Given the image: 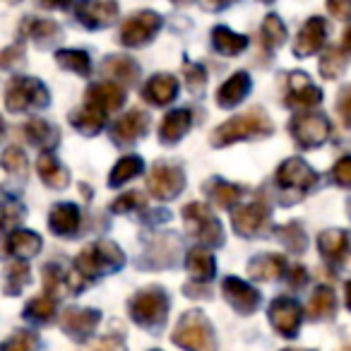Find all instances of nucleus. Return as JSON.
Listing matches in <instances>:
<instances>
[{
	"instance_id": "nucleus-55",
	"label": "nucleus",
	"mask_w": 351,
	"mask_h": 351,
	"mask_svg": "<svg viewBox=\"0 0 351 351\" xmlns=\"http://www.w3.org/2000/svg\"><path fill=\"white\" fill-rule=\"evenodd\" d=\"M341 51H344V56H351V27L344 32V41H341Z\"/></svg>"
},
{
	"instance_id": "nucleus-11",
	"label": "nucleus",
	"mask_w": 351,
	"mask_h": 351,
	"mask_svg": "<svg viewBox=\"0 0 351 351\" xmlns=\"http://www.w3.org/2000/svg\"><path fill=\"white\" fill-rule=\"evenodd\" d=\"M221 293H224L226 303H229L234 311H239L241 315L255 313L260 301H263L258 289L250 287L248 282H243V279H239V277H226L224 284H221Z\"/></svg>"
},
{
	"instance_id": "nucleus-23",
	"label": "nucleus",
	"mask_w": 351,
	"mask_h": 351,
	"mask_svg": "<svg viewBox=\"0 0 351 351\" xmlns=\"http://www.w3.org/2000/svg\"><path fill=\"white\" fill-rule=\"evenodd\" d=\"M176 94H178V82H176L173 75H154L145 84V89H142V97L149 104H156V106H164V104L173 101Z\"/></svg>"
},
{
	"instance_id": "nucleus-26",
	"label": "nucleus",
	"mask_w": 351,
	"mask_h": 351,
	"mask_svg": "<svg viewBox=\"0 0 351 351\" xmlns=\"http://www.w3.org/2000/svg\"><path fill=\"white\" fill-rule=\"evenodd\" d=\"M5 245L17 260H29L41 250V236L34 234V231L17 229V231H12V234L8 236Z\"/></svg>"
},
{
	"instance_id": "nucleus-29",
	"label": "nucleus",
	"mask_w": 351,
	"mask_h": 351,
	"mask_svg": "<svg viewBox=\"0 0 351 351\" xmlns=\"http://www.w3.org/2000/svg\"><path fill=\"white\" fill-rule=\"evenodd\" d=\"M193 125V116L188 108H178V111H171L169 116L164 118L159 128V137L164 142H178L183 135L188 132V128Z\"/></svg>"
},
{
	"instance_id": "nucleus-38",
	"label": "nucleus",
	"mask_w": 351,
	"mask_h": 351,
	"mask_svg": "<svg viewBox=\"0 0 351 351\" xmlns=\"http://www.w3.org/2000/svg\"><path fill=\"white\" fill-rule=\"evenodd\" d=\"M22 29H25V34L29 39L39 41V44H49V41H53L60 34V27L51 20H27Z\"/></svg>"
},
{
	"instance_id": "nucleus-21",
	"label": "nucleus",
	"mask_w": 351,
	"mask_h": 351,
	"mask_svg": "<svg viewBox=\"0 0 351 351\" xmlns=\"http://www.w3.org/2000/svg\"><path fill=\"white\" fill-rule=\"evenodd\" d=\"M82 224V215H80V207L77 205H56L51 210V217H49V226L53 234L58 236H75Z\"/></svg>"
},
{
	"instance_id": "nucleus-34",
	"label": "nucleus",
	"mask_w": 351,
	"mask_h": 351,
	"mask_svg": "<svg viewBox=\"0 0 351 351\" xmlns=\"http://www.w3.org/2000/svg\"><path fill=\"white\" fill-rule=\"evenodd\" d=\"M25 135H27V140H29L32 145L41 147L44 152H49L51 147L58 142V132H56V128L51 125V123L41 121V118H34V121L27 123Z\"/></svg>"
},
{
	"instance_id": "nucleus-32",
	"label": "nucleus",
	"mask_w": 351,
	"mask_h": 351,
	"mask_svg": "<svg viewBox=\"0 0 351 351\" xmlns=\"http://www.w3.org/2000/svg\"><path fill=\"white\" fill-rule=\"evenodd\" d=\"M25 317L29 322H36V325H49L56 317V298L49 296V293L34 296L25 306Z\"/></svg>"
},
{
	"instance_id": "nucleus-15",
	"label": "nucleus",
	"mask_w": 351,
	"mask_h": 351,
	"mask_svg": "<svg viewBox=\"0 0 351 351\" xmlns=\"http://www.w3.org/2000/svg\"><path fill=\"white\" fill-rule=\"evenodd\" d=\"M317 248H320V255L332 267L339 269L346 263V258L351 255V236L339 229L322 231L320 239H317Z\"/></svg>"
},
{
	"instance_id": "nucleus-30",
	"label": "nucleus",
	"mask_w": 351,
	"mask_h": 351,
	"mask_svg": "<svg viewBox=\"0 0 351 351\" xmlns=\"http://www.w3.org/2000/svg\"><path fill=\"white\" fill-rule=\"evenodd\" d=\"M337 311V298H335V291H332L330 287H317L315 291H313L311 301H308V317L311 320H327V317H332Z\"/></svg>"
},
{
	"instance_id": "nucleus-3",
	"label": "nucleus",
	"mask_w": 351,
	"mask_h": 351,
	"mask_svg": "<svg viewBox=\"0 0 351 351\" xmlns=\"http://www.w3.org/2000/svg\"><path fill=\"white\" fill-rule=\"evenodd\" d=\"M125 263V255L111 241H99V243H89L82 248V253L75 258V269L82 274L84 279H97L101 274H108L113 269H121Z\"/></svg>"
},
{
	"instance_id": "nucleus-25",
	"label": "nucleus",
	"mask_w": 351,
	"mask_h": 351,
	"mask_svg": "<svg viewBox=\"0 0 351 351\" xmlns=\"http://www.w3.org/2000/svg\"><path fill=\"white\" fill-rule=\"evenodd\" d=\"M36 169H39L41 181H44L49 188L60 191V188H65L70 183V173L58 164V159H56L51 152H41L39 161H36Z\"/></svg>"
},
{
	"instance_id": "nucleus-56",
	"label": "nucleus",
	"mask_w": 351,
	"mask_h": 351,
	"mask_svg": "<svg viewBox=\"0 0 351 351\" xmlns=\"http://www.w3.org/2000/svg\"><path fill=\"white\" fill-rule=\"evenodd\" d=\"M202 3H205V8H224L231 0H202Z\"/></svg>"
},
{
	"instance_id": "nucleus-58",
	"label": "nucleus",
	"mask_w": 351,
	"mask_h": 351,
	"mask_svg": "<svg viewBox=\"0 0 351 351\" xmlns=\"http://www.w3.org/2000/svg\"><path fill=\"white\" fill-rule=\"evenodd\" d=\"M341 351H351V341H346V344L341 346Z\"/></svg>"
},
{
	"instance_id": "nucleus-51",
	"label": "nucleus",
	"mask_w": 351,
	"mask_h": 351,
	"mask_svg": "<svg viewBox=\"0 0 351 351\" xmlns=\"http://www.w3.org/2000/svg\"><path fill=\"white\" fill-rule=\"evenodd\" d=\"M327 10L337 20H349L351 17V0H327Z\"/></svg>"
},
{
	"instance_id": "nucleus-27",
	"label": "nucleus",
	"mask_w": 351,
	"mask_h": 351,
	"mask_svg": "<svg viewBox=\"0 0 351 351\" xmlns=\"http://www.w3.org/2000/svg\"><path fill=\"white\" fill-rule=\"evenodd\" d=\"M186 267L191 272V277L195 282H210L217 272V263H215V255L210 253L207 248H193L188 253V260H186Z\"/></svg>"
},
{
	"instance_id": "nucleus-42",
	"label": "nucleus",
	"mask_w": 351,
	"mask_h": 351,
	"mask_svg": "<svg viewBox=\"0 0 351 351\" xmlns=\"http://www.w3.org/2000/svg\"><path fill=\"white\" fill-rule=\"evenodd\" d=\"M263 41L267 49H279L287 41V27L277 15H267L263 22Z\"/></svg>"
},
{
	"instance_id": "nucleus-41",
	"label": "nucleus",
	"mask_w": 351,
	"mask_h": 351,
	"mask_svg": "<svg viewBox=\"0 0 351 351\" xmlns=\"http://www.w3.org/2000/svg\"><path fill=\"white\" fill-rule=\"evenodd\" d=\"M241 195H243V191L239 186H234V183H226V181L212 183L210 197L217 207H234V202H239Z\"/></svg>"
},
{
	"instance_id": "nucleus-57",
	"label": "nucleus",
	"mask_w": 351,
	"mask_h": 351,
	"mask_svg": "<svg viewBox=\"0 0 351 351\" xmlns=\"http://www.w3.org/2000/svg\"><path fill=\"white\" fill-rule=\"evenodd\" d=\"M344 301H346V308L351 311V282H346V287H344Z\"/></svg>"
},
{
	"instance_id": "nucleus-22",
	"label": "nucleus",
	"mask_w": 351,
	"mask_h": 351,
	"mask_svg": "<svg viewBox=\"0 0 351 351\" xmlns=\"http://www.w3.org/2000/svg\"><path fill=\"white\" fill-rule=\"evenodd\" d=\"M284 272H287V260H284V255L265 253V255L253 258L248 265V274L253 279H258V282H274V279H279Z\"/></svg>"
},
{
	"instance_id": "nucleus-1",
	"label": "nucleus",
	"mask_w": 351,
	"mask_h": 351,
	"mask_svg": "<svg viewBox=\"0 0 351 351\" xmlns=\"http://www.w3.org/2000/svg\"><path fill=\"white\" fill-rule=\"evenodd\" d=\"M272 132V121L267 118V113L263 108H250L245 113L229 118L226 123H221L212 135V145L224 147L239 140H250V137H265Z\"/></svg>"
},
{
	"instance_id": "nucleus-33",
	"label": "nucleus",
	"mask_w": 351,
	"mask_h": 351,
	"mask_svg": "<svg viewBox=\"0 0 351 351\" xmlns=\"http://www.w3.org/2000/svg\"><path fill=\"white\" fill-rule=\"evenodd\" d=\"M104 73L111 75L113 80H118V82H123V84H132L137 80V75H140V68H137L135 60L128 58V56H111V58L104 63Z\"/></svg>"
},
{
	"instance_id": "nucleus-16",
	"label": "nucleus",
	"mask_w": 351,
	"mask_h": 351,
	"mask_svg": "<svg viewBox=\"0 0 351 351\" xmlns=\"http://www.w3.org/2000/svg\"><path fill=\"white\" fill-rule=\"evenodd\" d=\"M322 101V94L315 84L308 80L306 73H293L289 77V94H287V106L291 108H311Z\"/></svg>"
},
{
	"instance_id": "nucleus-49",
	"label": "nucleus",
	"mask_w": 351,
	"mask_h": 351,
	"mask_svg": "<svg viewBox=\"0 0 351 351\" xmlns=\"http://www.w3.org/2000/svg\"><path fill=\"white\" fill-rule=\"evenodd\" d=\"M337 111H339L344 125L351 128V84L339 92V99H337Z\"/></svg>"
},
{
	"instance_id": "nucleus-40",
	"label": "nucleus",
	"mask_w": 351,
	"mask_h": 351,
	"mask_svg": "<svg viewBox=\"0 0 351 351\" xmlns=\"http://www.w3.org/2000/svg\"><path fill=\"white\" fill-rule=\"evenodd\" d=\"M41 339L29 330H20L12 332L3 344H0V351H39Z\"/></svg>"
},
{
	"instance_id": "nucleus-17",
	"label": "nucleus",
	"mask_w": 351,
	"mask_h": 351,
	"mask_svg": "<svg viewBox=\"0 0 351 351\" xmlns=\"http://www.w3.org/2000/svg\"><path fill=\"white\" fill-rule=\"evenodd\" d=\"M267 217H269V210L263 202H250V205L236 207V210L231 212V224H234L236 234L255 236L265 226Z\"/></svg>"
},
{
	"instance_id": "nucleus-36",
	"label": "nucleus",
	"mask_w": 351,
	"mask_h": 351,
	"mask_svg": "<svg viewBox=\"0 0 351 351\" xmlns=\"http://www.w3.org/2000/svg\"><path fill=\"white\" fill-rule=\"evenodd\" d=\"M44 287H46V293L53 298L58 296H65V293H70L68 289V272H63L60 269V265H46L44 267Z\"/></svg>"
},
{
	"instance_id": "nucleus-31",
	"label": "nucleus",
	"mask_w": 351,
	"mask_h": 351,
	"mask_svg": "<svg viewBox=\"0 0 351 351\" xmlns=\"http://www.w3.org/2000/svg\"><path fill=\"white\" fill-rule=\"evenodd\" d=\"M212 44H215V49L219 51L221 56H239L241 51L248 49V39L236 34V32H231L229 27H217V29L212 32Z\"/></svg>"
},
{
	"instance_id": "nucleus-13",
	"label": "nucleus",
	"mask_w": 351,
	"mask_h": 351,
	"mask_svg": "<svg viewBox=\"0 0 351 351\" xmlns=\"http://www.w3.org/2000/svg\"><path fill=\"white\" fill-rule=\"evenodd\" d=\"M75 15L89 29H104L116 22L118 3L116 0H80Z\"/></svg>"
},
{
	"instance_id": "nucleus-47",
	"label": "nucleus",
	"mask_w": 351,
	"mask_h": 351,
	"mask_svg": "<svg viewBox=\"0 0 351 351\" xmlns=\"http://www.w3.org/2000/svg\"><path fill=\"white\" fill-rule=\"evenodd\" d=\"M332 181L341 188H351V156H341V159L332 166Z\"/></svg>"
},
{
	"instance_id": "nucleus-12",
	"label": "nucleus",
	"mask_w": 351,
	"mask_h": 351,
	"mask_svg": "<svg viewBox=\"0 0 351 351\" xmlns=\"http://www.w3.org/2000/svg\"><path fill=\"white\" fill-rule=\"evenodd\" d=\"M159 27H161V17L156 15V12H149V10L137 12L130 20L123 22L121 41L125 46H142L159 32Z\"/></svg>"
},
{
	"instance_id": "nucleus-20",
	"label": "nucleus",
	"mask_w": 351,
	"mask_h": 351,
	"mask_svg": "<svg viewBox=\"0 0 351 351\" xmlns=\"http://www.w3.org/2000/svg\"><path fill=\"white\" fill-rule=\"evenodd\" d=\"M123 101H125V94H123V89L113 82L92 84V87L87 89V104L99 106L106 116L113 111H118V108L123 106Z\"/></svg>"
},
{
	"instance_id": "nucleus-62",
	"label": "nucleus",
	"mask_w": 351,
	"mask_h": 351,
	"mask_svg": "<svg viewBox=\"0 0 351 351\" xmlns=\"http://www.w3.org/2000/svg\"><path fill=\"white\" fill-rule=\"evenodd\" d=\"M152 351H159V349H152Z\"/></svg>"
},
{
	"instance_id": "nucleus-44",
	"label": "nucleus",
	"mask_w": 351,
	"mask_h": 351,
	"mask_svg": "<svg viewBox=\"0 0 351 351\" xmlns=\"http://www.w3.org/2000/svg\"><path fill=\"white\" fill-rule=\"evenodd\" d=\"M183 73H186L188 89H191L193 94H200L202 89H205L207 75H205V70H202L200 65H197V63H191V60H186V65H183Z\"/></svg>"
},
{
	"instance_id": "nucleus-39",
	"label": "nucleus",
	"mask_w": 351,
	"mask_h": 351,
	"mask_svg": "<svg viewBox=\"0 0 351 351\" xmlns=\"http://www.w3.org/2000/svg\"><path fill=\"white\" fill-rule=\"evenodd\" d=\"M56 60H58L60 68L73 70V73H77V75L92 73V60H89V56L84 53V51H58Z\"/></svg>"
},
{
	"instance_id": "nucleus-18",
	"label": "nucleus",
	"mask_w": 351,
	"mask_h": 351,
	"mask_svg": "<svg viewBox=\"0 0 351 351\" xmlns=\"http://www.w3.org/2000/svg\"><path fill=\"white\" fill-rule=\"evenodd\" d=\"M327 36V25L322 17H311V20L303 25V29L298 32L296 44H293V51H296L298 58H306V56H313L322 49Z\"/></svg>"
},
{
	"instance_id": "nucleus-35",
	"label": "nucleus",
	"mask_w": 351,
	"mask_h": 351,
	"mask_svg": "<svg viewBox=\"0 0 351 351\" xmlns=\"http://www.w3.org/2000/svg\"><path fill=\"white\" fill-rule=\"evenodd\" d=\"M32 282V272H29V265L17 260V263L8 265L5 269V279H3V289H5L8 296H17L27 284Z\"/></svg>"
},
{
	"instance_id": "nucleus-28",
	"label": "nucleus",
	"mask_w": 351,
	"mask_h": 351,
	"mask_svg": "<svg viewBox=\"0 0 351 351\" xmlns=\"http://www.w3.org/2000/svg\"><path fill=\"white\" fill-rule=\"evenodd\" d=\"M106 118H108L106 113L99 106H94V104H84L82 108L70 113V123H73L80 132H84V135H94V132L101 130Z\"/></svg>"
},
{
	"instance_id": "nucleus-53",
	"label": "nucleus",
	"mask_w": 351,
	"mask_h": 351,
	"mask_svg": "<svg viewBox=\"0 0 351 351\" xmlns=\"http://www.w3.org/2000/svg\"><path fill=\"white\" fill-rule=\"evenodd\" d=\"M22 51H25V46H22V44H15L12 49L3 51V53H0V65H3V68H8V65H12L15 60H20Z\"/></svg>"
},
{
	"instance_id": "nucleus-46",
	"label": "nucleus",
	"mask_w": 351,
	"mask_h": 351,
	"mask_svg": "<svg viewBox=\"0 0 351 351\" xmlns=\"http://www.w3.org/2000/svg\"><path fill=\"white\" fill-rule=\"evenodd\" d=\"M279 236H282L284 243L291 245V250H296V253H301V250L306 248V234H303V229H298V224L282 226Z\"/></svg>"
},
{
	"instance_id": "nucleus-7",
	"label": "nucleus",
	"mask_w": 351,
	"mask_h": 351,
	"mask_svg": "<svg viewBox=\"0 0 351 351\" xmlns=\"http://www.w3.org/2000/svg\"><path fill=\"white\" fill-rule=\"evenodd\" d=\"M269 325L274 327L279 337H287V339H293L301 330L303 322V308L298 306L293 298L289 296H279L269 303Z\"/></svg>"
},
{
	"instance_id": "nucleus-59",
	"label": "nucleus",
	"mask_w": 351,
	"mask_h": 351,
	"mask_svg": "<svg viewBox=\"0 0 351 351\" xmlns=\"http://www.w3.org/2000/svg\"><path fill=\"white\" fill-rule=\"evenodd\" d=\"M284 351H306V349H284Z\"/></svg>"
},
{
	"instance_id": "nucleus-2",
	"label": "nucleus",
	"mask_w": 351,
	"mask_h": 351,
	"mask_svg": "<svg viewBox=\"0 0 351 351\" xmlns=\"http://www.w3.org/2000/svg\"><path fill=\"white\" fill-rule=\"evenodd\" d=\"M171 341L186 351H217L215 327L202 311H188L176 325Z\"/></svg>"
},
{
	"instance_id": "nucleus-48",
	"label": "nucleus",
	"mask_w": 351,
	"mask_h": 351,
	"mask_svg": "<svg viewBox=\"0 0 351 351\" xmlns=\"http://www.w3.org/2000/svg\"><path fill=\"white\" fill-rule=\"evenodd\" d=\"M137 207H145V195L137 191H130L125 195H121L116 202H113V212H130V210H137Z\"/></svg>"
},
{
	"instance_id": "nucleus-50",
	"label": "nucleus",
	"mask_w": 351,
	"mask_h": 351,
	"mask_svg": "<svg viewBox=\"0 0 351 351\" xmlns=\"http://www.w3.org/2000/svg\"><path fill=\"white\" fill-rule=\"evenodd\" d=\"M92 351H128L125 341H123L121 335H106L94 344Z\"/></svg>"
},
{
	"instance_id": "nucleus-43",
	"label": "nucleus",
	"mask_w": 351,
	"mask_h": 351,
	"mask_svg": "<svg viewBox=\"0 0 351 351\" xmlns=\"http://www.w3.org/2000/svg\"><path fill=\"white\" fill-rule=\"evenodd\" d=\"M344 68H346V56H344V51L330 49L325 56H322V60H320V73H322V77H327V80L339 77V75L344 73Z\"/></svg>"
},
{
	"instance_id": "nucleus-63",
	"label": "nucleus",
	"mask_w": 351,
	"mask_h": 351,
	"mask_svg": "<svg viewBox=\"0 0 351 351\" xmlns=\"http://www.w3.org/2000/svg\"><path fill=\"white\" fill-rule=\"evenodd\" d=\"M265 3H267V0H265Z\"/></svg>"
},
{
	"instance_id": "nucleus-14",
	"label": "nucleus",
	"mask_w": 351,
	"mask_h": 351,
	"mask_svg": "<svg viewBox=\"0 0 351 351\" xmlns=\"http://www.w3.org/2000/svg\"><path fill=\"white\" fill-rule=\"evenodd\" d=\"M277 183L284 191H311L317 183V176L303 159H287L277 171Z\"/></svg>"
},
{
	"instance_id": "nucleus-60",
	"label": "nucleus",
	"mask_w": 351,
	"mask_h": 351,
	"mask_svg": "<svg viewBox=\"0 0 351 351\" xmlns=\"http://www.w3.org/2000/svg\"><path fill=\"white\" fill-rule=\"evenodd\" d=\"M0 132H3V118H0Z\"/></svg>"
},
{
	"instance_id": "nucleus-10",
	"label": "nucleus",
	"mask_w": 351,
	"mask_h": 351,
	"mask_svg": "<svg viewBox=\"0 0 351 351\" xmlns=\"http://www.w3.org/2000/svg\"><path fill=\"white\" fill-rule=\"evenodd\" d=\"M183 186H186L183 171L169 164H156L154 169H152L149 178H147V188H149L152 195L159 197V200H171V197H176L183 191Z\"/></svg>"
},
{
	"instance_id": "nucleus-54",
	"label": "nucleus",
	"mask_w": 351,
	"mask_h": 351,
	"mask_svg": "<svg viewBox=\"0 0 351 351\" xmlns=\"http://www.w3.org/2000/svg\"><path fill=\"white\" fill-rule=\"evenodd\" d=\"M41 5L49 8V10H63V8H68L73 0H39Z\"/></svg>"
},
{
	"instance_id": "nucleus-4",
	"label": "nucleus",
	"mask_w": 351,
	"mask_h": 351,
	"mask_svg": "<svg viewBox=\"0 0 351 351\" xmlns=\"http://www.w3.org/2000/svg\"><path fill=\"white\" fill-rule=\"evenodd\" d=\"M130 317L145 330H159L169 315V296L161 287H147L128 303Z\"/></svg>"
},
{
	"instance_id": "nucleus-24",
	"label": "nucleus",
	"mask_w": 351,
	"mask_h": 351,
	"mask_svg": "<svg viewBox=\"0 0 351 351\" xmlns=\"http://www.w3.org/2000/svg\"><path fill=\"white\" fill-rule=\"evenodd\" d=\"M248 89H250V77H248V75H245V73L231 75V77L219 87V92H217V104H219V106H224V108H234L236 104L243 101L245 94H248Z\"/></svg>"
},
{
	"instance_id": "nucleus-9",
	"label": "nucleus",
	"mask_w": 351,
	"mask_h": 351,
	"mask_svg": "<svg viewBox=\"0 0 351 351\" xmlns=\"http://www.w3.org/2000/svg\"><path fill=\"white\" fill-rule=\"evenodd\" d=\"M99 322H101V313L94 308H65L60 315V327L75 341L92 339Z\"/></svg>"
},
{
	"instance_id": "nucleus-5",
	"label": "nucleus",
	"mask_w": 351,
	"mask_h": 351,
	"mask_svg": "<svg viewBox=\"0 0 351 351\" xmlns=\"http://www.w3.org/2000/svg\"><path fill=\"white\" fill-rule=\"evenodd\" d=\"M49 104V92L46 87L34 77H15L8 84L5 92V106L12 113L32 111V108H41Z\"/></svg>"
},
{
	"instance_id": "nucleus-52",
	"label": "nucleus",
	"mask_w": 351,
	"mask_h": 351,
	"mask_svg": "<svg viewBox=\"0 0 351 351\" xmlns=\"http://www.w3.org/2000/svg\"><path fill=\"white\" fill-rule=\"evenodd\" d=\"M306 282H308L306 267H301V265H293V267L289 269V284H291L293 289H301V287H306Z\"/></svg>"
},
{
	"instance_id": "nucleus-6",
	"label": "nucleus",
	"mask_w": 351,
	"mask_h": 351,
	"mask_svg": "<svg viewBox=\"0 0 351 351\" xmlns=\"http://www.w3.org/2000/svg\"><path fill=\"white\" fill-rule=\"evenodd\" d=\"M183 219H186V226H188V234L195 236L202 245H219L224 241V234H221V224L215 219L210 210L200 202H191L186 205L183 210Z\"/></svg>"
},
{
	"instance_id": "nucleus-61",
	"label": "nucleus",
	"mask_w": 351,
	"mask_h": 351,
	"mask_svg": "<svg viewBox=\"0 0 351 351\" xmlns=\"http://www.w3.org/2000/svg\"><path fill=\"white\" fill-rule=\"evenodd\" d=\"M176 3H188V0H176Z\"/></svg>"
},
{
	"instance_id": "nucleus-8",
	"label": "nucleus",
	"mask_w": 351,
	"mask_h": 351,
	"mask_svg": "<svg viewBox=\"0 0 351 351\" xmlns=\"http://www.w3.org/2000/svg\"><path fill=\"white\" fill-rule=\"evenodd\" d=\"M289 130H291V135L296 137V142L301 147H317L322 142H327L332 125L320 113H298L289 123Z\"/></svg>"
},
{
	"instance_id": "nucleus-45",
	"label": "nucleus",
	"mask_w": 351,
	"mask_h": 351,
	"mask_svg": "<svg viewBox=\"0 0 351 351\" xmlns=\"http://www.w3.org/2000/svg\"><path fill=\"white\" fill-rule=\"evenodd\" d=\"M0 164H3V169L5 171H10V173H25L27 171V156L22 154L17 147H10V149L3 152Z\"/></svg>"
},
{
	"instance_id": "nucleus-37",
	"label": "nucleus",
	"mask_w": 351,
	"mask_h": 351,
	"mask_svg": "<svg viewBox=\"0 0 351 351\" xmlns=\"http://www.w3.org/2000/svg\"><path fill=\"white\" fill-rule=\"evenodd\" d=\"M142 159L140 156H123L121 161H118L116 166H113L111 171V178H108V183L111 186H123L125 181H130V178H135L137 173H142Z\"/></svg>"
},
{
	"instance_id": "nucleus-19",
	"label": "nucleus",
	"mask_w": 351,
	"mask_h": 351,
	"mask_svg": "<svg viewBox=\"0 0 351 351\" xmlns=\"http://www.w3.org/2000/svg\"><path fill=\"white\" fill-rule=\"evenodd\" d=\"M147 125H149L147 113L132 108V111H128L125 116H121L116 121V125H113V140L123 142V145H130V142H135L147 130Z\"/></svg>"
}]
</instances>
